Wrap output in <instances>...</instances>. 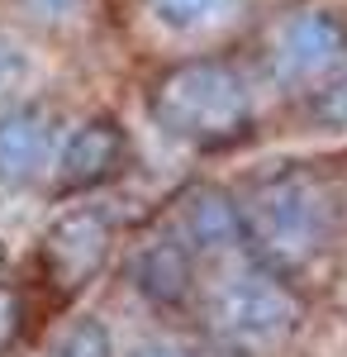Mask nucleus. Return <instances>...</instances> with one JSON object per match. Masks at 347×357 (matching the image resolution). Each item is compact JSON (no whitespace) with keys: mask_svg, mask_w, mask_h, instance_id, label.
Here are the masks:
<instances>
[{"mask_svg":"<svg viewBox=\"0 0 347 357\" xmlns=\"http://www.w3.org/2000/svg\"><path fill=\"white\" fill-rule=\"evenodd\" d=\"M347 57V29L328 5H291L262 38V82L286 96H309Z\"/></svg>","mask_w":347,"mask_h":357,"instance_id":"nucleus-4","label":"nucleus"},{"mask_svg":"<svg viewBox=\"0 0 347 357\" xmlns=\"http://www.w3.org/2000/svg\"><path fill=\"white\" fill-rule=\"evenodd\" d=\"M15 5L43 29H72V24H81L86 10H91V0H15Z\"/></svg>","mask_w":347,"mask_h":357,"instance_id":"nucleus-14","label":"nucleus"},{"mask_svg":"<svg viewBox=\"0 0 347 357\" xmlns=\"http://www.w3.org/2000/svg\"><path fill=\"white\" fill-rule=\"evenodd\" d=\"M29 72H33V57H29L24 38L0 24V114L10 105H20V91L29 86Z\"/></svg>","mask_w":347,"mask_h":357,"instance_id":"nucleus-12","label":"nucleus"},{"mask_svg":"<svg viewBox=\"0 0 347 357\" xmlns=\"http://www.w3.org/2000/svg\"><path fill=\"white\" fill-rule=\"evenodd\" d=\"M129 162V138L124 129L109 119V114H95V119H81L62 134V148H57L53 162V181L57 191H95L114 181Z\"/></svg>","mask_w":347,"mask_h":357,"instance_id":"nucleus-7","label":"nucleus"},{"mask_svg":"<svg viewBox=\"0 0 347 357\" xmlns=\"http://www.w3.org/2000/svg\"><path fill=\"white\" fill-rule=\"evenodd\" d=\"M153 24L171 38H214V33H229L242 15L252 10V0H143Z\"/></svg>","mask_w":347,"mask_h":357,"instance_id":"nucleus-10","label":"nucleus"},{"mask_svg":"<svg viewBox=\"0 0 347 357\" xmlns=\"http://www.w3.org/2000/svg\"><path fill=\"white\" fill-rule=\"evenodd\" d=\"M148 114L167 138L190 148L233 143L257 119V82L229 57H186L153 82Z\"/></svg>","mask_w":347,"mask_h":357,"instance_id":"nucleus-3","label":"nucleus"},{"mask_svg":"<svg viewBox=\"0 0 347 357\" xmlns=\"http://www.w3.org/2000/svg\"><path fill=\"white\" fill-rule=\"evenodd\" d=\"M309 114L319 119V124H328V129H347V57L323 77L309 96Z\"/></svg>","mask_w":347,"mask_h":357,"instance_id":"nucleus-13","label":"nucleus"},{"mask_svg":"<svg viewBox=\"0 0 347 357\" xmlns=\"http://www.w3.org/2000/svg\"><path fill=\"white\" fill-rule=\"evenodd\" d=\"M129 276H134V291L153 310H181V305L195 301V286H200V262L176 234L171 224L148 234L138 243L134 262H129Z\"/></svg>","mask_w":347,"mask_h":357,"instance_id":"nucleus-9","label":"nucleus"},{"mask_svg":"<svg viewBox=\"0 0 347 357\" xmlns=\"http://www.w3.org/2000/svg\"><path fill=\"white\" fill-rule=\"evenodd\" d=\"M62 114L48 105H10L0 114V191H33L53 181L62 148Z\"/></svg>","mask_w":347,"mask_h":357,"instance_id":"nucleus-5","label":"nucleus"},{"mask_svg":"<svg viewBox=\"0 0 347 357\" xmlns=\"http://www.w3.org/2000/svg\"><path fill=\"white\" fill-rule=\"evenodd\" d=\"M124 357H195V353L181 348V343H171V338H143V343H134Z\"/></svg>","mask_w":347,"mask_h":357,"instance_id":"nucleus-16","label":"nucleus"},{"mask_svg":"<svg viewBox=\"0 0 347 357\" xmlns=\"http://www.w3.org/2000/svg\"><path fill=\"white\" fill-rule=\"evenodd\" d=\"M48 357H119L114 353V333L105 329V319L95 314H77L53 333Z\"/></svg>","mask_w":347,"mask_h":357,"instance_id":"nucleus-11","label":"nucleus"},{"mask_svg":"<svg viewBox=\"0 0 347 357\" xmlns=\"http://www.w3.org/2000/svg\"><path fill=\"white\" fill-rule=\"evenodd\" d=\"M242 243L271 272L295 276L338 243V191L314 167H281L238 195Z\"/></svg>","mask_w":347,"mask_h":357,"instance_id":"nucleus-2","label":"nucleus"},{"mask_svg":"<svg viewBox=\"0 0 347 357\" xmlns=\"http://www.w3.org/2000/svg\"><path fill=\"white\" fill-rule=\"evenodd\" d=\"M195 301H200V324L210 343L229 357L286 353V343L300 333V319H304V301L291 286V276L271 272L252 252H233L224 262L200 267Z\"/></svg>","mask_w":347,"mask_h":357,"instance_id":"nucleus-1","label":"nucleus"},{"mask_svg":"<svg viewBox=\"0 0 347 357\" xmlns=\"http://www.w3.org/2000/svg\"><path fill=\"white\" fill-rule=\"evenodd\" d=\"M20 329H24V301H20V291H15V286H5V281H0V357L15 348Z\"/></svg>","mask_w":347,"mask_h":357,"instance_id":"nucleus-15","label":"nucleus"},{"mask_svg":"<svg viewBox=\"0 0 347 357\" xmlns=\"http://www.w3.org/2000/svg\"><path fill=\"white\" fill-rule=\"evenodd\" d=\"M109 248H114V224H109L105 210L95 205H81V210H67L48 224L43 234V262L62 291H77L91 276L109 262Z\"/></svg>","mask_w":347,"mask_h":357,"instance_id":"nucleus-6","label":"nucleus"},{"mask_svg":"<svg viewBox=\"0 0 347 357\" xmlns=\"http://www.w3.org/2000/svg\"><path fill=\"white\" fill-rule=\"evenodd\" d=\"M338 238H343V248H347V181L338 186Z\"/></svg>","mask_w":347,"mask_h":357,"instance_id":"nucleus-17","label":"nucleus"},{"mask_svg":"<svg viewBox=\"0 0 347 357\" xmlns=\"http://www.w3.org/2000/svg\"><path fill=\"white\" fill-rule=\"evenodd\" d=\"M171 234L195 252L200 267L224 262V257H233V252H247V243H242L238 195L219 191V186H195V191L181 195L176 220H171Z\"/></svg>","mask_w":347,"mask_h":357,"instance_id":"nucleus-8","label":"nucleus"}]
</instances>
